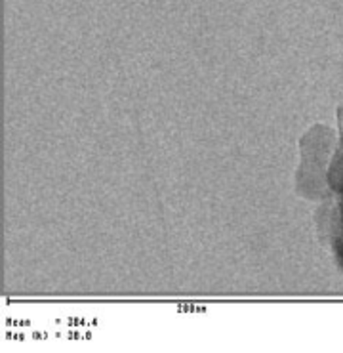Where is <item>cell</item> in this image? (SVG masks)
Listing matches in <instances>:
<instances>
[]
</instances>
